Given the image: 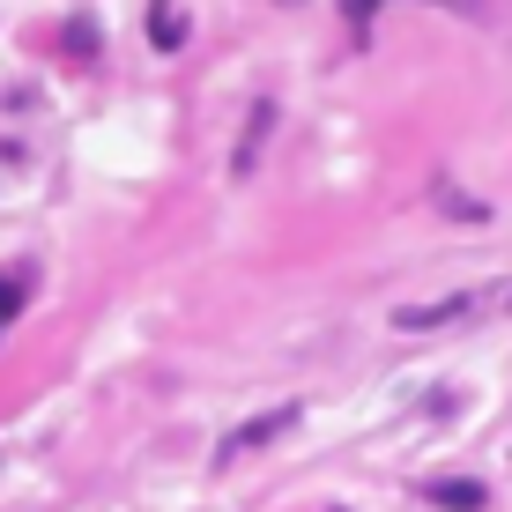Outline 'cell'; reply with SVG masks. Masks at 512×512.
I'll return each instance as SVG.
<instances>
[{
    "label": "cell",
    "instance_id": "obj_4",
    "mask_svg": "<svg viewBox=\"0 0 512 512\" xmlns=\"http://www.w3.org/2000/svg\"><path fill=\"white\" fill-rule=\"evenodd\" d=\"M186 38V23H179V8H156V45H179Z\"/></svg>",
    "mask_w": 512,
    "mask_h": 512
},
{
    "label": "cell",
    "instance_id": "obj_2",
    "mask_svg": "<svg viewBox=\"0 0 512 512\" xmlns=\"http://www.w3.org/2000/svg\"><path fill=\"white\" fill-rule=\"evenodd\" d=\"M431 498H438V505H461V512H475V505H483V483H431Z\"/></svg>",
    "mask_w": 512,
    "mask_h": 512
},
{
    "label": "cell",
    "instance_id": "obj_1",
    "mask_svg": "<svg viewBox=\"0 0 512 512\" xmlns=\"http://www.w3.org/2000/svg\"><path fill=\"white\" fill-rule=\"evenodd\" d=\"M282 423H297V409H275V416H253V423H245V431H231V438H223V461H231V453H245V446H260V438H275V431H282Z\"/></svg>",
    "mask_w": 512,
    "mask_h": 512
},
{
    "label": "cell",
    "instance_id": "obj_3",
    "mask_svg": "<svg viewBox=\"0 0 512 512\" xmlns=\"http://www.w3.org/2000/svg\"><path fill=\"white\" fill-rule=\"evenodd\" d=\"M15 312H23V282H15V275H0V334H8Z\"/></svg>",
    "mask_w": 512,
    "mask_h": 512
},
{
    "label": "cell",
    "instance_id": "obj_5",
    "mask_svg": "<svg viewBox=\"0 0 512 512\" xmlns=\"http://www.w3.org/2000/svg\"><path fill=\"white\" fill-rule=\"evenodd\" d=\"M342 8H349V15H357V23H364V15H372V8H379V0H342Z\"/></svg>",
    "mask_w": 512,
    "mask_h": 512
}]
</instances>
